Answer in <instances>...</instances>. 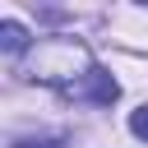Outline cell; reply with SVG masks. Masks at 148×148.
<instances>
[{
	"label": "cell",
	"instance_id": "obj_1",
	"mask_svg": "<svg viewBox=\"0 0 148 148\" xmlns=\"http://www.w3.org/2000/svg\"><path fill=\"white\" fill-rule=\"evenodd\" d=\"M79 92H83L88 102H102V106H111V102H116V92H120V83H116L111 74H102V69H88Z\"/></svg>",
	"mask_w": 148,
	"mask_h": 148
},
{
	"label": "cell",
	"instance_id": "obj_3",
	"mask_svg": "<svg viewBox=\"0 0 148 148\" xmlns=\"http://www.w3.org/2000/svg\"><path fill=\"white\" fill-rule=\"evenodd\" d=\"M130 130H134L139 139H148V106H139V111L130 116Z\"/></svg>",
	"mask_w": 148,
	"mask_h": 148
},
{
	"label": "cell",
	"instance_id": "obj_2",
	"mask_svg": "<svg viewBox=\"0 0 148 148\" xmlns=\"http://www.w3.org/2000/svg\"><path fill=\"white\" fill-rule=\"evenodd\" d=\"M0 46H5L9 56H18V51L28 46V32H23V23H14V18H5V23H0Z\"/></svg>",
	"mask_w": 148,
	"mask_h": 148
}]
</instances>
